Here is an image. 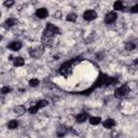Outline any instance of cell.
Wrapping results in <instances>:
<instances>
[{"instance_id": "11", "label": "cell", "mask_w": 138, "mask_h": 138, "mask_svg": "<svg viewBox=\"0 0 138 138\" xmlns=\"http://www.w3.org/2000/svg\"><path fill=\"white\" fill-rule=\"evenodd\" d=\"M46 28H47V29H50V30H51V31H53L55 35L59 34V29H58L55 25H53V24H50V23H49V24L46 25Z\"/></svg>"}, {"instance_id": "1", "label": "cell", "mask_w": 138, "mask_h": 138, "mask_svg": "<svg viewBox=\"0 0 138 138\" xmlns=\"http://www.w3.org/2000/svg\"><path fill=\"white\" fill-rule=\"evenodd\" d=\"M128 91H129V88H128L127 85H122V86L118 87L115 91V96L117 98H122V97H124V96L127 95Z\"/></svg>"}, {"instance_id": "21", "label": "cell", "mask_w": 138, "mask_h": 138, "mask_svg": "<svg viewBox=\"0 0 138 138\" xmlns=\"http://www.w3.org/2000/svg\"><path fill=\"white\" fill-rule=\"evenodd\" d=\"M38 110H39V109H38V107L35 105V106H33V107L29 108V109H28V112H29V113H31V115H34V113H37Z\"/></svg>"}, {"instance_id": "9", "label": "cell", "mask_w": 138, "mask_h": 138, "mask_svg": "<svg viewBox=\"0 0 138 138\" xmlns=\"http://www.w3.org/2000/svg\"><path fill=\"white\" fill-rule=\"evenodd\" d=\"M13 111H14V113H15V115H19V116H22L24 112H26L25 108H24V107H22V106H17V107H15Z\"/></svg>"}, {"instance_id": "7", "label": "cell", "mask_w": 138, "mask_h": 138, "mask_svg": "<svg viewBox=\"0 0 138 138\" xmlns=\"http://www.w3.org/2000/svg\"><path fill=\"white\" fill-rule=\"evenodd\" d=\"M116 125V121L113 119H107L104 121V126L106 128H112Z\"/></svg>"}, {"instance_id": "6", "label": "cell", "mask_w": 138, "mask_h": 138, "mask_svg": "<svg viewBox=\"0 0 138 138\" xmlns=\"http://www.w3.org/2000/svg\"><path fill=\"white\" fill-rule=\"evenodd\" d=\"M87 118H88V115H87V113L82 112V113H80V115L77 116V122H78V123H83V122L86 121Z\"/></svg>"}, {"instance_id": "23", "label": "cell", "mask_w": 138, "mask_h": 138, "mask_svg": "<svg viewBox=\"0 0 138 138\" xmlns=\"http://www.w3.org/2000/svg\"><path fill=\"white\" fill-rule=\"evenodd\" d=\"M131 12L132 13H138V4H135L134 7H132Z\"/></svg>"}, {"instance_id": "10", "label": "cell", "mask_w": 138, "mask_h": 138, "mask_svg": "<svg viewBox=\"0 0 138 138\" xmlns=\"http://www.w3.org/2000/svg\"><path fill=\"white\" fill-rule=\"evenodd\" d=\"M15 23H16V20H15V19H12V17H10V19H8L7 21H5L4 26L10 28V27H12V26H14V25H15Z\"/></svg>"}, {"instance_id": "16", "label": "cell", "mask_w": 138, "mask_h": 138, "mask_svg": "<svg viewBox=\"0 0 138 138\" xmlns=\"http://www.w3.org/2000/svg\"><path fill=\"white\" fill-rule=\"evenodd\" d=\"M113 8L117 11H120V10H123V3L121 1H116L115 4H113Z\"/></svg>"}, {"instance_id": "12", "label": "cell", "mask_w": 138, "mask_h": 138, "mask_svg": "<svg viewBox=\"0 0 138 138\" xmlns=\"http://www.w3.org/2000/svg\"><path fill=\"white\" fill-rule=\"evenodd\" d=\"M66 133H67V128H66L65 126H59L58 128H57V136L58 137H62V136H64Z\"/></svg>"}, {"instance_id": "20", "label": "cell", "mask_w": 138, "mask_h": 138, "mask_svg": "<svg viewBox=\"0 0 138 138\" xmlns=\"http://www.w3.org/2000/svg\"><path fill=\"white\" fill-rule=\"evenodd\" d=\"M135 44L133 42H127L126 44H125V49H126L127 51H132V50H134L135 49Z\"/></svg>"}, {"instance_id": "19", "label": "cell", "mask_w": 138, "mask_h": 138, "mask_svg": "<svg viewBox=\"0 0 138 138\" xmlns=\"http://www.w3.org/2000/svg\"><path fill=\"white\" fill-rule=\"evenodd\" d=\"M39 85V80L38 79H31L30 81H29V86L31 87H36Z\"/></svg>"}, {"instance_id": "22", "label": "cell", "mask_w": 138, "mask_h": 138, "mask_svg": "<svg viewBox=\"0 0 138 138\" xmlns=\"http://www.w3.org/2000/svg\"><path fill=\"white\" fill-rule=\"evenodd\" d=\"M9 92H11V88H10L9 86H3L2 90H1V93H2V94H7V93H9Z\"/></svg>"}, {"instance_id": "24", "label": "cell", "mask_w": 138, "mask_h": 138, "mask_svg": "<svg viewBox=\"0 0 138 138\" xmlns=\"http://www.w3.org/2000/svg\"><path fill=\"white\" fill-rule=\"evenodd\" d=\"M14 4V1H5L4 2V5L5 7H12Z\"/></svg>"}, {"instance_id": "5", "label": "cell", "mask_w": 138, "mask_h": 138, "mask_svg": "<svg viewBox=\"0 0 138 138\" xmlns=\"http://www.w3.org/2000/svg\"><path fill=\"white\" fill-rule=\"evenodd\" d=\"M8 47L12 51H19V50H21V47H22V43L20 42V41H13V42H11L8 45Z\"/></svg>"}, {"instance_id": "13", "label": "cell", "mask_w": 138, "mask_h": 138, "mask_svg": "<svg viewBox=\"0 0 138 138\" xmlns=\"http://www.w3.org/2000/svg\"><path fill=\"white\" fill-rule=\"evenodd\" d=\"M100 122H101V119L99 117H93V118L90 119V123L92 125H98Z\"/></svg>"}, {"instance_id": "15", "label": "cell", "mask_w": 138, "mask_h": 138, "mask_svg": "<svg viewBox=\"0 0 138 138\" xmlns=\"http://www.w3.org/2000/svg\"><path fill=\"white\" fill-rule=\"evenodd\" d=\"M17 126H19V122H17L16 120H12V121H10V122L8 123V127L11 128V129H14V128H16Z\"/></svg>"}, {"instance_id": "18", "label": "cell", "mask_w": 138, "mask_h": 138, "mask_svg": "<svg viewBox=\"0 0 138 138\" xmlns=\"http://www.w3.org/2000/svg\"><path fill=\"white\" fill-rule=\"evenodd\" d=\"M36 106L38 107V109H40V108H43L45 106H47V100H39L37 104H36Z\"/></svg>"}, {"instance_id": "14", "label": "cell", "mask_w": 138, "mask_h": 138, "mask_svg": "<svg viewBox=\"0 0 138 138\" xmlns=\"http://www.w3.org/2000/svg\"><path fill=\"white\" fill-rule=\"evenodd\" d=\"M24 64H25V61H24L22 57H16L14 59V65L16 66V67H21V66H23Z\"/></svg>"}, {"instance_id": "25", "label": "cell", "mask_w": 138, "mask_h": 138, "mask_svg": "<svg viewBox=\"0 0 138 138\" xmlns=\"http://www.w3.org/2000/svg\"><path fill=\"white\" fill-rule=\"evenodd\" d=\"M58 16H62V13H61V12H56V17H58Z\"/></svg>"}, {"instance_id": "17", "label": "cell", "mask_w": 138, "mask_h": 138, "mask_svg": "<svg viewBox=\"0 0 138 138\" xmlns=\"http://www.w3.org/2000/svg\"><path fill=\"white\" fill-rule=\"evenodd\" d=\"M77 14H75V13H70V14H68L67 15V19H66V20H67L68 22H76L77 21Z\"/></svg>"}, {"instance_id": "8", "label": "cell", "mask_w": 138, "mask_h": 138, "mask_svg": "<svg viewBox=\"0 0 138 138\" xmlns=\"http://www.w3.org/2000/svg\"><path fill=\"white\" fill-rule=\"evenodd\" d=\"M42 49H34V50H30V55L33 57H40L42 55Z\"/></svg>"}, {"instance_id": "3", "label": "cell", "mask_w": 138, "mask_h": 138, "mask_svg": "<svg viewBox=\"0 0 138 138\" xmlns=\"http://www.w3.org/2000/svg\"><path fill=\"white\" fill-rule=\"evenodd\" d=\"M117 13L116 12H109L106 16H105V23L106 24H112V23H115L117 21Z\"/></svg>"}, {"instance_id": "2", "label": "cell", "mask_w": 138, "mask_h": 138, "mask_svg": "<svg viewBox=\"0 0 138 138\" xmlns=\"http://www.w3.org/2000/svg\"><path fill=\"white\" fill-rule=\"evenodd\" d=\"M96 17H97V13L94 10H86L83 13V19L85 21H94Z\"/></svg>"}, {"instance_id": "4", "label": "cell", "mask_w": 138, "mask_h": 138, "mask_svg": "<svg viewBox=\"0 0 138 138\" xmlns=\"http://www.w3.org/2000/svg\"><path fill=\"white\" fill-rule=\"evenodd\" d=\"M36 15H37L39 19H46L47 15H49V12H47V10L45 8H40L36 12Z\"/></svg>"}]
</instances>
